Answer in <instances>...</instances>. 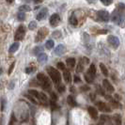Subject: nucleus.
Listing matches in <instances>:
<instances>
[{
	"instance_id": "5701e85b",
	"label": "nucleus",
	"mask_w": 125,
	"mask_h": 125,
	"mask_svg": "<svg viewBox=\"0 0 125 125\" xmlns=\"http://www.w3.org/2000/svg\"><path fill=\"white\" fill-rule=\"evenodd\" d=\"M29 94H31L32 96H34L36 99L40 101V98H41V92H39L37 90H34V89H31L29 90Z\"/></svg>"
},
{
	"instance_id": "f8f14e48",
	"label": "nucleus",
	"mask_w": 125,
	"mask_h": 125,
	"mask_svg": "<svg viewBox=\"0 0 125 125\" xmlns=\"http://www.w3.org/2000/svg\"><path fill=\"white\" fill-rule=\"evenodd\" d=\"M88 112L89 113V116L93 119H97L98 118V111L96 108H94L93 106H88Z\"/></svg>"
},
{
	"instance_id": "f257e3e1",
	"label": "nucleus",
	"mask_w": 125,
	"mask_h": 125,
	"mask_svg": "<svg viewBox=\"0 0 125 125\" xmlns=\"http://www.w3.org/2000/svg\"><path fill=\"white\" fill-rule=\"evenodd\" d=\"M124 10H121L118 8L114 12L112 13V21L116 23L118 25H124L125 24V13L123 12Z\"/></svg>"
},
{
	"instance_id": "4be33fe9",
	"label": "nucleus",
	"mask_w": 125,
	"mask_h": 125,
	"mask_svg": "<svg viewBox=\"0 0 125 125\" xmlns=\"http://www.w3.org/2000/svg\"><path fill=\"white\" fill-rule=\"evenodd\" d=\"M67 65L69 66V67H71V68H73L75 66V58H73V57H70V58H68L67 59Z\"/></svg>"
},
{
	"instance_id": "e433bc0d",
	"label": "nucleus",
	"mask_w": 125,
	"mask_h": 125,
	"mask_svg": "<svg viewBox=\"0 0 125 125\" xmlns=\"http://www.w3.org/2000/svg\"><path fill=\"white\" fill-rule=\"evenodd\" d=\"M53 36H54L55 38H56V39H57V38H59L60 36H61V32H60V31H56V32H54V33H53Z\"/></svg>"
},
{
	"instance_id": "6e6552de",
	"label": "nucleus",
	"mask_w": 125,
	"mask_h": 125,
	"mask_svg": "<svg viewBox=\"0 0 125 125\" xmlns=\"http://www.w3.org/2000/svg\"><path fill=\"white\" fill-rule=\"evenodd\" d=\"M59 21H60L59 15H58L57 13H54V14L50 17V25L55 27V26H56V25H58Z\"/></svg>"
},
{
	"instance_id": "2eb2a0df",
	"label": "nucleus",
	"mask_w": 125,
	"mask_h": 125,
	"mask_svg": "<svg viewBox=\"0 0 125 125\" xmlns=\"http://www.w3.org/2000/svg\"><path fill=\"white\" fill-rule=\"evenodd\" d=\"M63 77H64V80L67 83H71L72 82V75H71V73H70L69 71H64Z\"/></svg>"
},
{
	"instance_id": "ddd939ff",
	"label": "nucleus",
	"mask_w": 125,
	"mask_h": 125,
	"mask_svg": "<svg viewBox=\"0 0 125 125\" xmlns=\"http://www.w3.org/2000/svg\"><path fill=\"white\" fill-rule=\"evenodd\" d=\"M64 53H65V46L63 44L57 45V47L55 49V54H56V56H61Z\"/></svg>"
},
{
	"instance_id": "de8ad7c7",
	"label": "nucleus",
	"mask_w": 125,
	"mask_h": 125,
	"mask_svg": "<svg viewBox=\"0 0 125 125\" xmlns=\"http://www.w3.org/2000/svg\"><path fill=\"white\" fill-rule=\"evenodd\" d=\"M8 2H10V3H11V2H12V0H8Z\"/></svg>"
},
{
	"instance_id": "37998d69",
	"label": "nucleus",
	"mask_w": 125,
	"mask_h": 125,
	"mask_svg": "<svg viewBox=\"0 0 125 125\" xmlns=\"http://www.w3.org/2000/svg\"><path fill=\"white\" fill-rule=\"evenodd\" d=\"M41 2H42V0H34V3H35V4L41 3Z\"/></svg>"
},
{
	"instance_id": "aec40b11",
	"label": "nucleus",
	"mask_w": 125,
	"mask_h": 125,
	"mask_svg": "<svg viewBox=\"0 0 125 125\" xmlns=\"http://www.w3.org/2000/svg\"><path fill=\"white\" fill-rule=\"evenodd\" d=\"M67 102H68V104H69L71 106H76L77 105V104H76V102L74 101V99L73 98V96H68V98H67Z\"/></svg>"
},
{
	"instance_id": "423d86ee",
	"label": "nucleus",
	"mask_w": 125,
	"mask_h": 125,
	"mask_svg": "<svg viewBox=\"0 0 125 125\" xmlns=\"http://www.w3.org/2000/svg\"><path fill=\"white\" fill-rule=\"evenodd\" d=\"M107 42L108 43L112 46L113 48L117 49L119 45V40L116 36H113V35H110L109 37L107 38Z\"/></svg>"
},
{
	"instance_id": "72a5a7b5",
	"label": "nucleus",
	"mask_w": 125,
	"mask_h": 125,
	"mask_svg": "<svg viewBox=\"0 0 125 125\" xmlns=\"http://www.w3.org/2000/svg\"><path fill=\"white\" fill-rule=\"evenodd\" d=\"M85 79H86V81L88 82V83H92L93 82V76H89L88 77V74H85Z\"/></svg>"
},
{
	"instance_id": "4468645a",
	"label": "nucleus",
	"mask_w": 125,
	"mask_h": 125,
	"mask_svg": "<svg viewBox=\"0 0 125 125\" xmlns=\"http://www.w3.org/2000/svg\"><path fill=\"white\" fill-rule=\"evenodd\" d=\"M47 59H48V56L46 54H44V53H41V54H39L38 55V61L41 63H44L47 61Z\"/></svg>"
},
{
	"instance_id": "a19ab883",
	"label": "nucleus",
	"mask_w": 125,
	"mask_h": 125,
	"mask_svg": "<svg viewBox=\"0 0 125 125\" xmlns=\"http://www.w3.org/2000/svg\"><path fill=\"white\" fill-rule=\"evenodd\" d=\"M81 60L84 61V64H88V63H89V60H88L87 57H83Z\"/></svg>"
},
{
	"instance_id": "79ce46f5",
	"label": "nucleus",
	"mask_w": 125,
	"mask_h": 125,
	"mask_svg": "<svg viewBox=\"0 0 125 125\" xmlns=\"http://www.w3.org/2000/svg\"><path fill=\"white\" fill-rule=\"evenodd\" d=\"M78 82H80V78L78 77V76H74V83H78Z\"/></svg>"
},
{
	"instance_id": "39448f33",
	"label": "nucleus",
	"mask_w": 125,
	"mask_h": 125,
	"mask_svg": "<svg viewBox=\"0 0 125 125\" xmlns=\"http://www.w3.org/2000/svg\"><path fill=\"white\" fill-rule=\"evenodd\" d=\"M25 35V28L24 25H20L17 30L15 32V35H14V40L15 41H22Z\"/></svg>"
},
{
	"instance_id": "f3484780",
	"label": "nucleus",
	"mask_w": 125,
	"mask_h": 125,
	"mask_svg": "<svg viewBox=\"0 0 125 125\" xmlns=\"http://www.w3.org/2000/svg\"><path fill=\"white\" fill-rule=\"evenodd\" d=\"M69 22H70V24H71L72 25H73V26H76V25H78V20H77V18L75 17L74 14H73V15L70 17Z\"/></svg>"
},
{
	"instance_id": "c03bdc74",
	"label": "nucleus",
	"mask_w": 125,
	"mask_h": 125,
	"mask_svg": "<svg viewBox=\"0 0 125 125\" xmlns=\"http://www.w3.org/2000/svg\"><path fill=\"white\" fill-rule=\"evenodd\" d=\"M24 1H25V2H27V3H30L32 0H24Z\"/></svg>"
},
{
	"instance_id": "7ed1b4c3",
	"label": "nucleus",
	"mask_w": 125,
	"mask_h": 125,
	"mask_svg": "<svg viewBox=\"0 0 125 125\" xmlns=\"http://www.w3.org/2000/svg\"><path fill=\"white\" fill-rule=\"evenodd\" d=\"M37 79L41 83L42 87L44 89H50L51 88V82L49 80V78L46 75H44L43 73H38Z\"/></svg>"
},
{
	"instance_id": "2f4dec72",
	"label": "nucleus",
	"mask_w": 125,
	"mask_h": 125,
	"mask_svg": "<svg viewBox=\"0 0 125 125\" xmlns=\"http://www.w3.org/2000/svg\"><path fill=\"white\" fill-rule=\"evenodd\" d=\"M101 2H102V4H104V6H109V5L112 4L113 0H101Z\"/></svg>"
},
{
	"instance_id": "20e7f679",
	"label": "nucleus",
	"mask_w": 125,
	"mask_h": 125,
	"mask_svg": "<svg viewBox=\"0 0 125 125\" xmlns=\"http://www.w3.org/2000/svg\"><path fill=\"white\" fill-rule=\"evenodd\" d=\"M48 28H46V27H42V28H40V30L38 31V34L37 36H36V39H35V42H42V40H44L46 36L48 35Z\"/></svg>"
},
{
	"instance_id": "bb28decb",
	"label": "nucleus",
	"mask_w": 125,
	"mask_h": 125,
	"mask_svg": "<svg viewBox=\"0 0 125 125\" xmlns=\"http://www.w3.org/2000/svg\"><path fill=\"white\" fill-rule=\"evenodd\" d=\"M36 27H37V23H36L35 21H32V22L29 23V25H28V28H29L30 30H34Z\"/></svg>"
},
{
	"instance_id": "f03ea898",
	"label": "nucleus",
	"mask_w": 125,
	"mask_h": 125,
	"mask_svg": "<svg viewBox=\"0 0 125 125\" xmlns=\"http://www.w3.org/2000/svg\"><path fill=\"white\" fill-rule=\"evenodd\" d=\"M47 73L50 75V78L52 79V81L55 84H60L61 82V74L59 73V72L56 69L53 68V67H47Z\"/></svg>"
},
{
	"instance_id": "cd10ccee",
	"label": "nucleus",
	"mask_w": 125,
	"mask_h": 125,
	"mask_svg": "<svg viewBox=\"0 0 125 125\" xmlns=\"http://www.w3.org/2000/svg\"><path fill=\"white\" fill-rule=\"evenodd\" d=\"M56 89H57V91H58L59 93L64 92V91H65V86H64L63 84H60V85H58V86L56 87Z\"/></svg>"
},
{
	"instance_id": "a18cd8bd",
	"label": "nucleus",
	"mask_w": 125,
	"mask_h": 125,
	"mask_svg": "<svg viewBox=\"0 0 125 125\" xmlns=\"http://www.w3.org/2000/svg\"><path fill=\"white\" fill-rule=\"evenodd\" d=\"M81 89H83V90H87V89H88V88H86V87H84V88H81Z\"/></svg>"
},
{
	"instance_id": "7c9ffc66",
	"label": "nucleus",
	"mask_w": 125,
	"mask_h": 125,
	"mask_svg": "<svg viewBox=\"0 0 125 125\" xmlns=\"http://www.w3.org/2000/svg\"><path fill=\"white\" fill-rule=\"evenodd\" d=\"M42 50H43V48L42 47H36L33 52L36 54V55H39V54H41V53H42Z\"/></svg>"
},
{
	"instance_id": "a878e982",
	"label": "nucleus",
	"mask_w": 125,
	"mask_h": 125,
	"mask_svg": "<svg viewBox=\"0 0 125 125\" xmlns=\"http://www.w3.org/2000/svg\"><path fill=\"white\" fill-rule=\"evenodd\" d=\"M19 10L20 11H23V12H26V11H29L30 10V8L27 5H22V6L19 8Z\"/></svg>"
},
{
	"instance_id": "dca6fc26",
	"label": "nucleus",
	"mask_w": 125,
	"mask_h": 125,
	"mask_svg": "<svg viewBox=\"0 0 125 125\" xmlns=\"http://www.w3.org/2000/svg\"><path fill=\"white\" fill-rule=\"evenodd\" d=\"M19 45H20L19 42H14V43H12L11 46L10 47V49H9V52L11 53V54H12V53H15V52L19 49Z\"/></svg>"
},
{
	"instance_id": "f704fd0d",
	"label": "nucleus",
	"mask_w": 125,
	"mask_h": 125,
	"mask_svg": "<svg viewBox=\"0 0 125 125\" xmlns=\"http://www.w3.org/2000/svg\"><path fill=\"white\" fill-rule=\"evenodd\" d=\"M5 104H6V101L5 99H1V111H3L4 110V108H5Z\"/></svg>"
},
{
	"instance_id": "c85d7f7f",
	"label": "nucleus",
	"mask_w": 125,
	"mask_h": 125,
	"mask_svg": "<svg viewBox=\"0 0 125 125\" xmlns=\"http://www.w3.org/2000/svg\"><path fill=\"white\" fill-rule=\"evenodd\" d=\"M17 18H18L19 21H24L25 19V13L23 12V11H20V12L18 13V15H17Z\"/></svg>"
},
{
	"instance_id": "49530a36",
	"label": "nucleus",
	"mask_w": 125,
	"mask_h": 125,
	"mask_svg": "<svg viewBox=\"0 0 125 125\" xmlns=\"http://www.w3.org/2000/svg\"><path fill=\"white\" fill-rule=\"evenodd\" d=\"M87 1H88V2H95L96 0H87Z\"/></svg>"
},
{
	"instance_id": "c9c22d12",
	"label": "nucleus",
	"mask_w": 125,
	"mask_h": 125,
	"mask_svg": "<svg viewBox=\"0 0 125 125\" xmlns=\"http://www.w3.org/2000/svg\"><path fill=\"white\" fill-rule=\"evenodd\" d=\"M14 66H15V63L14 62L11 63V65H10V69H9V72H8V73H9V74H10V73H12L13 69H14Z\"/></svg>"
},
{
	"instance_id": "4c0bfd02",
	"label": "nucleus",
	"mask_w": 125,
	"mask_h": 125,
	"mask_svg": "<svg viewBox=\"0 0 125 125\" xmlns=\"http://www.w3.org/2000/svg\"><path fill=\"white\" fill-rule=\"evenodd\" d=\"M10 25H2V30L3 31H9L10 30Z\"/></svg>"
},
{
	"instance_id": "58836bf2",
	"label": "nucleus",
	"mask_w": 125,
	"mask_h": 125,
	"mask_svg": "<svg viewBox=\"0 0 125 125\" xmlns=\"http://www.w3.org/2000/svg\"><path fill=\"white\" fill-rule=\"evenodd\" d=\"M34 68H32V67H28V68H26L25 69V73H33V71H34Z\"/></svg>"
},
{
	"instance_id": "0eeeda50",
	"label": "nucleus",
	"mask_w": 125,
	"mask_h": 125,
	"mask_svg": "<svg viewBox=\"0 0 125 125\" xmlns=\"http://www.w3.org/2000/svg\"><path fill=\"white\" fill-rule=\"evenodd\" d=\"M97 17L99 18V20H101L102 22H108L109 21V13L107 12L106 10H99L97 12Z\"/></svg>"
},
{
	"instance_id": "393cba45",
	"label": "nucleus",
	"mask_w": 125,
	"mask_h": 125,
	"mask_svg": "<svg viewBox=\"0 0 125 125\" xmlns=\"http://www.w3.org/2000/svg\"><path fill=\"white\" fill-rule=\"evenodd\" d=\"M54 45H55V42H54V41H52V40H49V41H47L46 42V43H45V47L47 48V49H52V48H54Z\"/></svg>"
},
{
	"instance_id": "ea45409f",
	"label": "nucleus",
	"mask_w": 125,
	"mask_h": 125,
	"mask_svg": "<svg viewBox=\"0 0 125 125\" xmlns=\"http://www.w3.org/2000/svg\"><path fill=\"white\" fill-rule=\"evenodd\" d=\"M14 122H15V117H14V115H12V116H11V118H10V124H9V125H13V124H14Z\"/></svg>"
},
{
	"instance_id": "b1692460",
	"label": "nucleus",
	"mask_w": 125,
	"mask_h": 125,
	"mask_svg": "<svg viewBox=\"0 0 125 125\" xmlns=\"http://www.w3.org/2000/svg\"><path fill=\"white\" fill-rule=\"evenodd\" d=\"M100 69L102 71V73H103V74L104 75L105 77L108 76V71H107V68L104 66V64H103V63H101L100 64Z\"/></svg>"
},
{
	"instance_id": "a211bd4d",
	"label": "nucleus",
	"mask_w": 125,
	"mask_h": 125,
	"mask_svg": "<svg viewBox=\"0 0 125 125\" xmlns=\"http://www.w3.org/2000/svg\"><path fill=\"white\" fill-rule=\"evenodd\" d=\"M113 119H114V121H115L116 125H121L122 120H121V117H120V115H119V114H115V115H114V117H113Z\"/></svg>"
},
{
	"instance_id": "9d476101",
	"label": "nucleus",
	"mask_w": 125,
	"mask_h": 125,
	"mask_svg": "<svg viewBox=\"0 0 125 125\" xmlns=\"http://www.w3.org/2000/svg\"><path fill=\"white\" fill-rule=\"evenodd\" d=\"M47 14H48V10H47V8H43V9L36 15V19H37L38 21H42V20H43V19L46 18Z\"/></svg>"
},
{
	"instance_id": "c756f323",
	"label": "nucleus",
	"mask_w": 125,
	"mask_h": 125,
	"mask_svg": "<svg viewBox=\"0 0 125 125\" xmlns=\"http://www.w3.org/2000/svg\"><path fill=\"white\" fill-rule=\"evenodd\" d=\"M56 67L58 68L59 70H61V71H65V69H66V67H65V64L62 62H58L57 64H56Z\"/></svg>"
},
{
	"instance_id": "412c9836",
	"label": "nucleus",
	"mask_w": 125,
	"mask_h": 125,
	"mask_svg": "<svg viewBox=\"0 0 125 125\" xmlns=\"http://www.w3.org/2000/svg\"><path fill=\"white\" fill-rule=\"evenodd\" d=\"M89 74L91 75V76H95L96 74V68H95V65L94 64H91L90 66H89V69H88V72Z\"/></svg>"
},
{
	"instance_id": "6ab92c4d",
	"label": "nucleus",
	"mask_w": 125,
	"mask_h": 125,
	"mask_svg": "<svg viewBox=\"0 0 125 125\" xmlns=\"http://www.w3.org/2000/svg\"><path fill=\"white\" fill-rule=\"evenodd\" d=\"M109 102H110L112 107H114V108H117V109H118L119 107H121V104H119L118 101L115 100V99H109Z\"/></svg>"
},
{
	"instance_id": "9b49d317",
	"label": "nucleus",
	"mask_w": 125,
	"mask_h": 125,
	"mask_svg": "<svg viewBox=\"0 0 125 125\" xmlns=\"http://www.w3.org/2000/svg\"><path fill=\"white\" fill-rule=\"evenodd\" d=\"M103 87L104 88V89H106L107 91L110 92V93H113V92L115 91L114 87L110 84V82L108 81V80H106V79H104V80L103 81Z\"/></svg>"
},
{
	"instance_id": "473e14b6",
	"label": "nucleus",
	"mask_w": 125,
	"mask_h": 125,
	"mask_svg": "<svg viewBox=\"0 0 125 125\" xmlns=\"http://www.w3.org/2000/svg\"><path fill=\"white\" fill-rule=\"evenodd\" d=\"M83 70H84V67L82 65V62H80L77 65V67H76V72L77 73H81V72H83Z\"/></svg>"
},
{
	"instance_id": "1a4fd4ad",
	"label": "nucleus",
	"mask_w": 125,
	"mask_h": 125,
	"mask_svg": "<svg viewBox=\"0 0 125 125\" xmlns=\"http://www.w3.org/2000/svg\"><path fill=\"white\" fill-rule=\"evenodd\" d=\"M97 107L99 108V110L101 111H103V112H111V108L107 105L106 104H104V103H103V102H98L97 103Z\"/></svg>"
}]
</instances>
